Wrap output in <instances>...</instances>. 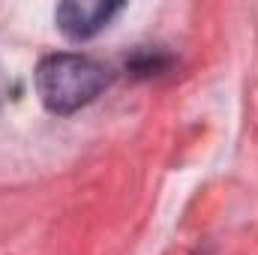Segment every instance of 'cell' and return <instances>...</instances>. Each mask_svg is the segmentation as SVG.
Instances as JSON below:
<instances>
[{"instance_id":"obj_2","label":"cell","mask_w":258,"mask_h":255,"mask_svg":"<svg viewBox=\"0 0 258 255\" xmlns=\"http://www.w3.org/2000/svg\"><path fill=\"white\" fill-rule=\"evenodd\" d=\"M123 12V3H105V0H66L54 9V21L69 39L81 42L96 36L111 24L114 15Z\"/></svg>"},{"instance_id":"obj_1","label":"cell","mask_w":258,"mask_h":255,"mask_svg":"<svg viewBox=\"0 0 258 255\" xmlns=\"http://www.w3.org/2000/svg\"><path fill=\"white\" fill-rule=\"evenodd\" d=\"M108 81V69L84 54H51L36 66V93L54 114H72L90 105Z\"/></svg>"}]
</instances>
